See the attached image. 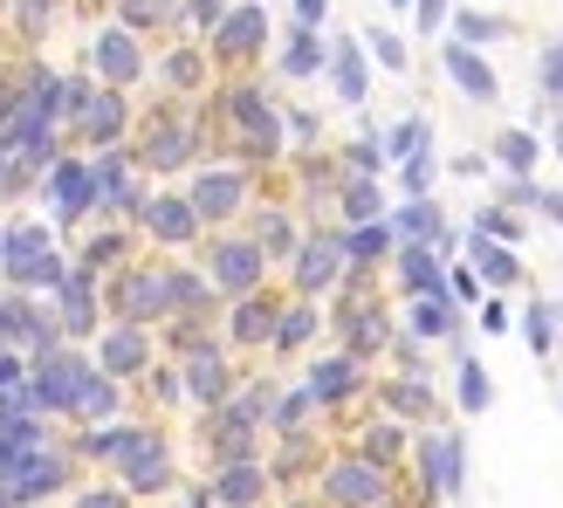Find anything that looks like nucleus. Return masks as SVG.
Here are the masks:
<instances>
[{"label":"nucleus","instance_id":"1","mask_svg":"<svg viewBox=\"0 0 563 508\" xmlns=\"http://www.w3.org/2000/svg\"><path fill=\"white\" fill-rule=\"evenodd\" d=\"M461 467H467L461 433H427V440H419V482H427V495L454 501V495H461V482H467Z\"/></svg>","mask_w":563,"mask_h":508},{"label":"nucleus","instance_id":"2","mask_svg":"<svg viewBox=\"0 0 563 508\" xmlns=\"http://www.w3.org/2000/svg\"><path fill=\"white\" fill-rule=\"evenodd\" d=\"M351 262H344V234H317V241H302L296 247V289L302 296H317V289H330L336 275H344Z\"/></svg>","mask_w":563,"mask_h":508},{"label":"nucleus","instance_id":"3","mask_svg":"<svg viewBox=\"0 0 563 508\" xmlns=\"http://www.w3.org/2000/svg\"><path fill=\"white\" fill-rule=\"evenodd\" d=\"M440 63H446V76H454V90H461L467 103H495V97H501V82H495V69L482 63V48L446 42V48H440Z\"/></svg>","mask_w":563,"mask_h":508},{"label":"nucleus","instance_id":"4","mask_svg":"<svg viewBox=\"0 0 563 508\" xmlns=\"http://www.w3.org/2000/svg\"><path fill=\"white\" fill-rule=\"evenodd\" d=\"M262 262H268V254L255 241H220L213 247V281H220V289H234V296H247L262 281Z\"/></svg>","mask_w":563,"mask_h":508},{"label":"nucleus","instance_id":"5","mask_svg":"<svg viewBox=\"0 0 563 508\" xmlns=\"http://www.w3.org/2000/svg\"><path fill=\"white\" fill-rule=\"evenodd\" d=\"M323 488L351 508H372V501H385V474H378V461H336Z\"/></svg>","mask_w":563,"mask_h":508},{"label":"nucleus","instance_id":"6","mask_svg":"<svg viewBox=\"0 0 563 508\" xmlns=\"http://www.w3.org/2000/svg\"><path fill=\"white\" fill-rule=\"evenodd\" d=\"M330 82H336V97H344V103H364V97H372V63H364V48L344 35V42H330Z\"/></svg>","mask_w":563,"mask_h":508},{"label":"nucleus","instance_id":"7","mask_svg":"<svg viewBox=\"0 0 563 508\" xmlns=\"http://www.w3.org/2000/svg\"><path fill=\"white\" fill-rule=\"evenodd\" d=\"M241 200H247L241 173H200V179H192V213H200V220H228Z\"/></svg>","mask_w":563,"mask_h":508},{"label":"nucleus","instance_id":"8","mask_svg":"<svg viewBox=\"0 0 563 508\" xmlns=\"http://www.w3.org/2000/svg\"><path fill=\"white\" fill-rule=\"evenodd\" d=\"M262 495H268V467H255V461H228L207 501H220V508H255Z\"/></svg>","mask_w":563,"mask_h":508},{"label":"nucleus","instance_id":"9","mask_svg":"<svg viewBox=\"0 0 563 508\" xmlns=\"http://www.w3.org/2000/svg\"><path fill=\"white\" fill-rule=\"evenodd\" d=\"M391 254H399V281H406L412 296H433V289H446V262H440L433 247H419V241H399Z\"/></svg>","mask_w":563,"mask_h":508},{"label":"nucleus","instance_id":"10","mask_svg":"<svg viewBox=\"0 0 563 508\" xmlns=\"http://www.w3.org/2000/svg\"><path fill=\"white\" fill-rule=\"evenodd\" d=\"M385 228H391V241H419V247H440L446 220H440V207H433V200H406L399 213L385 220Z\"/></svg>","mask_w":563,"mask_h":508},{"label":"nucleus","instance_id":"11","mask_svg":"<svg viewBox=\"0 0 563 508\" xmlns=\"http://www.w3.org/2000/svg\"><path fill=\"white\" fill-rule=\"evenodd\" d=\"M537 158H543V137L529 131V124H509V131L495 137V165L509 179H529V173H537Z\"/></svg>","mask_w":563,"mask_h":508},{"label":"nucleus","instance_id":"12","mask_svg":"<svg viewBox=\"0 0 563 508\" xmlns=\"http://www.w3.org/2000/svg\"><path fill=\"white\" fill-rule=\"evenodd\" d=\"M467 254H474V275H482L488 289H509V281L522 275V262H516V247H509V241H488V234H474V241H467Z\"/></svg>","mask_w":563,"mask_h":508},{"label":"nucleus","instance_id":"13","mask_svg":"<svg viewBox=\"0 0 563 508\" xmlns=\"http://www.w3.org/2000/svg\"><path fill=\"white\" fill-rule=\"evenodd\" d=\"M137 213H145V228H152L158 241H192V234H200V213H192V200H145Z\"/></svg>","mask_w":563,"mask_h":508},{"label":"nucleus","instance_id":"14","mask_svg":"<svg viewBox=\"0 0 563 508\" xmlns=\"http://www.w3.org/2000/svg\"><path fill=\"white\" fill-rule=\"evenodd\" d=\"M213 35H220V48H228V55H255L262 35H268V14L262 8H234V14H220Z\"/></svg>","mask_w":563,"mask_h":508},{"label":"nucleus","instance_id":"15","mask_svg":"<svg viewBox=\"0 0 563 508\" xmlns=\"http://www.w3.org/2000/svg\"><path fill=\"white\" fill-rule=\"evenodd\" d=\"M118 309H124V323H145V317H165V275H131L124 289H118Z\"/></svg>","mask_w":563,"mask_h":508},{"label":"nucleus","instance_id":"16","mask_svg":"<svg viewBox=\"0 0 563 508\" xmlns=\"http://www.w3.org/2000/svg\"><path fill=\"white\" fill-rule=\"evenodd\" d=\"M186 391L200 406H220L228 399V364H220V351H192L186 357Z\"/></svg>","mask_w":563,"mask_h":508},{"label":"nucleus","instance_id":"17","mask_svg":"<svg viewBox=\"0 0 563 508\" xmlns=\"http://www.w3.org/2000/svg\"><path fill=\"white\" fill-rule=\"evenodd\" d=\"M97 69H103L110 82H131L137 69H145V63H137V42L124 35V27H110V35H97Z\"/></svg>","mask_w":563,"mask_h":508},{"label":"nucleus","instance_id":"18","mask_svg":"<svg viewBox=\"0 0 563 508\" xmlns=\"http://www.w3.org/2000/svg\"><path fill=\"white\" fill-rule=\"evenodd\" d=\"M330 63V48L317 27H289V48H282V76H317Z\"/></svg>","mask_w":563,"mask_h":508},{"label":"nucleus","instance_id":"19","mask_svg":"<svg viewBox=\"0 0 563 508\" xmlns=\"http://www.w3.org/2000/svg\"><path fill=\"white\" fill-rule=\"evenodd\" d=\"M412 330L419 336H461V317H454V296L433 289V296H419L412 302Z\"/></svg>","mask_w":563,"mask_h":508},{"label":"nucleus","instance_id":"20","mask_svg":"<svg viewBox=\"0 0 563 508\" xmlns=\"http://www.w3.org/2000/svg\"><path fill=\"white\" fill-rule=\"evenodd\" d=\"M103 372H110V378H131V372H145V336H137V323L110 330V344H103Z\"/></svg>","mask_w":563,"mask_h":508},{"label":"nucleus","instance_id":"21","mask_svg":"<svg viewBox=\"0 0 563 508\" xmlns=\"http://www.w3.org/2000/svg\"><path fill=\"white\" fill-rule=\"evenodd\" d=\"M275 317H282V309H275L268 296L247 289V296H241V309H234V336H241V344H262V336H275Z\"/></svg>","mask_w":563,"mask_h":508},{"label":"nucleus","instance_id":"22","mask_svg":"<svg viewBox=\"0 0 563 508\" xmlns=\"http://www.w3.org/2000/svg\"><path fill=\"white\" fill-rule=\"evenodd\" d=\"M344 220L351 228H372V220H385V192H378V179H344Z\"/></svg>","mask_w":563,"mask_h":508},{"label":"nucleus","instance_id":"23","mask_svg":"<svg viewBox=\"0 0 563 508\" xmlns=\"http://www.w3.org/2000/svg\"><path fill=\"white\" fill-rule=\"evenodd\" d=\"M419 152H433V118H406V124H391L385 131V158H419Z\"/></svg>","mask_w":563,"mask_h":508},{"label":"nucleus","instance_id":"24","mask_svg":"<svg viewBox=\"0 0 563 508\" xmlns=\"http://www.w3.org/2000/svg\"><path fill=\"white\" fill-rule=\"evenodd\" d=\"M351 385H357V357H323L309 372V399H344Z\"/></svg>","mask_w":563,"mask_h":508},{"label":"nucleus","instance_id":"25","mask_svg":"<svg viewBox=\"0 0 563 508\" xmlns=\"http://www.w3.org/2000/svg\"><path fill=\"white\" fill-rule=\"evenodd\" d=\"M385 247H399V241H391L385 220H372V228H351V234H344V262H351V268H372Z\"/></svg>","mask_w":563,"mask_h":508},{"label":"nucleus","instance_id":"26","mask_svg":"<svg viewBox=\"0 0 563 508\" xmlns=\"http://www.w3.org/2000/svg\"><path fill=\"white\" fill-rule=\"evenodd\" d=\"M454 35H461V48H488V42L509 35V21H501V14H482V8H461V14H454Z\"/></svg>","mask_w":563,"mask_h":508},{"label":"nucleus","instance_id":"27","mask_svg":"<svg viewBox=\"0 0 563 508\" xmlns=\"http://www.w3.org/2000/svg\"><path fill=\"white\" fill-rule=\"evenodd\" d=\"M97 200V173H82V165H63V173H55V207L63 213H82Z\"/></svg>","mask_w":563,"mask_h":508},{"label":"nucleus","instance_id":"28","mask_svg":"<svg viewBox=\"0 0 563 508\" xmlns=\"http://www.w3.org/2000/svg\"><path fill=\"white\" fill-rule=\"evenodd\" d=\"M309 330H317V309H309V302H289V309L275 317V351H296Z\"/></svg>","mask_w":563,"mask_h":508},{"label":"nucleus","instance_id":"29","mask_svg":"<svg viewBox=\"0 0 563 508\" xmlns=\"http://www.w3.org/2000/svg\"><path fill=\"white\" fill-rule=\"evenodd\" d=\"M522 336H529V351H537V357L556 351V317H550V302H529V309H522Z\"/></svg>","mask_w":563,"mask_h":508},{"label":"nucleus","instance_id":"30","mask_svg":"<svg viewBox=\"0 0 563 508\" xmlns=\"http://www.w3.org/2000/svg\"><path fill=\"white\" fill-rule=\"evenodd\" d=\"M76 103H82V131H90V137H110V131L124 124L118 97H76Z\"/></svg>","mask_w":563,"mask_h":508},{"label":"nucleus","instance_id":"31","mask_svg":"<svg viewBox=\"0 0 563 508\" xmlns=\"http://www.w3.org/2000/svg\"><path fill=\"white\" fill-rule=\"evenodd\" d=\"M488 399H495L488 372H482L474 357H461V412H488Z\"/></svg>","mask_w":563,"mask_h":508},{"label":"nucleus","instance_id":"32","mask_svg":"<svg viewBox=\"0 0 563 508\" xmlns=\"http://www.w3.org/2000/svg\"><path fill=\"white\" fill-rule=\"evenodd\" d=\"M474 234H488V241H522V220H516V207H482V220H474Z\"/></svg>","mask_w":563,"mask_h":508},{"label":"nucleus","instance_id":"33","mask_svg":"<svg viewBox=\"0 0 563 508\" xmlns=\"http://www.w3.org/2000/svg\"><path fill=\"white\" fill-rule=\"evenodd\" d=\"M537 82H543V97H550V103L563 110V35H556V42L543 48V63H537Z\"/></svg>","mask_w":563,"mask_h":508},{"label":"nucleus","instance_id":"34","mask_svg":"<svg viewBox=\"0 0 563 508\" xmlns=\"http://www.w3.org/2000/svg\"><path fill=\"white\" fill-rule=\"evenodd\" d=\"M385 399H391V412H419V419H433V391L419 385V378H412V385H391Z\"/></svg>","mask_w":563,"mask_h":508},{"label":"nucleus","instance_id":"35","mask_svg":"<svg viewBox=\"0 0 563 508\" xmlns=\"http://www.w3.org/2000/svg\"><path fill=\"white\" fill-rule=\"evenodd\" d=\"M364 48H372V55H378V69H391V76H399V69H406V42H399V35H391V27H372V42H364Z\"/></svg>","mask_w":563,"mask_h":508},{"label":"nucleus","instance_id":"36","mask_svg":"<svg viewBox=\"0 0 563 508\" xmlns=\"http://www.w3.org/2000/svg\"><path fill=\"white\" fill-rule=\"evenodd\" d=\"M309 406H317V399H309V385H302V391H289V399H282V406H268V427H282V433H296Z\"/></svg>","mask_w":563,"mask_h":508},{"label":"nucleus","instance_id":"37","mask_svg":"<svg viewBox=\"0 0 563 508\" xmlns=\"http://www.w3.org/2000/svg\"><path fill=\"white\" fill-rule=\"evenodd\" d=\"M399 179H406V200H427V186H433V152H419L399 165Z\"/></svg>","mask_w":563,"mask_h":508},{"label":"nucleus","instance_id":"38","mask_svg":"<svg viewBox=\"0 0 563 508\" xmlns=\"http://www.w3.org/2000/svg\"><path fill=\"white\" fill-rule=\"evenodd\" d=\"M378 165H385V137H357V145H351V173H357V179H372Z\"/></svg>","mask_w":563,"mask_h":508},{"label":"nucleus","instance_id":"39","mask_svg":"<svg viewBox=\"0 0 563 508\" xmlns=\"http://www.w3.org/2000/svg\"><path fill=\"white\" fill-rule=\"evenodd\" d=\"M399 454V427H372L364 433V461H391Z\"/></svg>","mask_w":563,"mask_h":508},{"label":"nucleus","instance_id":"40","mask_svg":"<svg viewBox=\"0 0 563 508\" xmlns=\"http://www.w3.org/2000/svg\"><path fill=\"white\" fill-rule=\"evenodd\" d=\"M446 296H454V302H482V275H474V268H454V275H446Z\"/></svg>","mask_w":563,"mask_h":508},{"label":"nucleus","instance_id":"41","mask_svg":"<svg viewBox=\"0 0 563 508\" xmlns=\"http://www.w3.org/2000/svg\"><path fill=\"white\" fill-rule=\"evenodd\" d=\"M412 14H419V35H440V21H446V0H412Z\"/></svg>","mask_w":563,"mask_h":508},{"label":"nucleus","instance_id":"42","mask_svg":"<svg viewBox=\"0 0 563 508\" xmlns=\"http://www.w3.org/2000/svg\"><path fill=\"white\" fill-rule=\"evenodd\" d=\"M537 213L550 220V228H563V192H556V186H543V192H537Z\"/></svg>","mask_w":563,"mask_h":508},{"label":"nucleus","instance_id":"43","mask_svg":"<svg viewBox=\"0 0 563 508\" xmlns=\"http://www.w3.org/2000/svg\"><path fill=\"white\" fill-rule=\"evenodd\" d=\"M330 14V0H296V27H323Z\"/></svg>","mask_w":563,"mask_h":508},{"label":"nucleus","instance_id":"44","mask_svg":"<svg viewBox=\"0 0 563 508\" xmlns=\"http://www.w3.org/2000/svg\"><path fill=\"white\" fill-rule=\"evenodd\" d=\"M173 14V0H131V21H165Z\"/></svg>","mask_w":563,"mask_h":508},{"label":"nucleus","instance_id":"45","mask_svg":"<svg viewBox=\"0 0 563 508\" xmlns=\"http://www.w3.org/2000/svg\"><path fill=\"white\" fill-rule=\"evenodd\" d=\"M482 330H488V336H495V330H509V309L488 302V309H482Z\"/></svg>","mask_w":563,"mask_h":508},{"label":"nucleus","instance_id":"46","mask_svg":"<svg viewBox=\"0 0 563 508\" xmlns=\"http://www.w3.org/2000/svg\"><path fill=\"white\" fill-rule=\"evenodd\" d=\"M76 508H124L118 495H90V501H76Z\"/></svg>","mask_w":563,"mask_h":508},{"label":"nucleus","instance_id":"47","mask_svg":"<svg viewBox=\"0 0 563 508\" xmlns=\"http://www.w3.org/2000/svg\"><path fill=\"white\" fill-rule=\"evenodd\" d=\"M550 317H556V336H563V296H556V302H550Z\"/></svg>","mask_w":563,"mask_h":508},{"label":"nucleus","instance_id":"48","mask_svg":"<svg viewBox=\"0 0 563 508\" xmlns=\"http://www.w3.org/2000/svg\"><path fill=\"white\" fill-rule=\"evenodd\" d=\"M550 152H556V158H563V118H556V145H550Z\"/></svg>","mask_w":563,"mask_h":508},{"label":"nucleus","instance_id":"49","mask_svg":"<svg viewBox=\"0 0 563 508\" xmlns=\"http://www.w3.org/2000/svg\"><path fill=\"white\" fill-rule=\"evenodd\" d=\"M391 8H412V0H391Z\"/></svg>","mask_w":563,"mask_h":508}]
</instances>
